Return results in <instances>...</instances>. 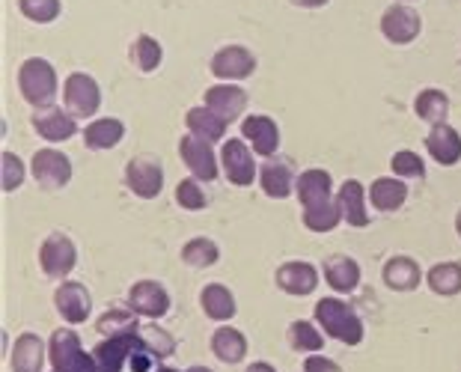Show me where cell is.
Segmentation results:
<instances>
[{
	"label": "cell",
	"instance_id": "277c9868",
	"mask_svg": "<svg viewBox=\"0 0 461 372\" xmlns=\"http://www.w3.org/2000/svg\"><path fill=\"white\" fill-rule=\"evenodd\" d=\"M221 164H223V176H227L235 188H248V185L257 182V161H253V150H250L248 141H241V137H232V141L223 143Z\"/></svg>",
	"mask_w": 461,
	"mask_h": 372
},
{
	"label": "cell",
	"instance_id": "6da1fadb",
	"mask_svg": "<svg viewBox=\"0 0 461 372\" xmlns=\"http://www.w3.org/2000/svg\"><path fill=\"white\" fill-rule=\"evenodd\" d=\"M312 316L321 325V331L330 337L342 342V346H360L363 342V319L357 316L355 310H351L348 301L342 298H321L316 310H312Z\"/></svg>",
	"mask_w": 461,
	"mask_h": 372
},
{
	"label": "cell",
	"instance_id": "484cf974",
	"mask_svg": "<svg viewBox=\"0 0 461 372\" xmlns=\"http://www.w3.org/2000/svg\"><path fill=\"white\" fill-rule=\"evenodd\" d=\"M212 351L221 364H230V367L241 364V360L248 358V337H244L239 328L223 325L212 334Z\"/></svg>",
	"mask_w": 461,
	"mask_h": 372
},
{
	"label": "cell",
	"instance_id": "d4e9b609",
	"mask_svg": "<svg viewBox=\"0 0 461 372\" xmlns=\"http://www.w3.org/2000/svg\"><path fill=\"white\" fill-rule=\"evenodd\" d=\"M408 200V185L399 176H381L369 185V203L375 205V212H396Z\"/></svg>",
	"mask_w": 461,
	"mask_h": 372
},
{
	"label": "cell",
	"instance_id": "7dc6e473",
	"mask_svg": "<svg viewBox=\"0 0 461 372\" xmlns=\"http://www.w3.org/2000/svg\"><path fill=\"white\" fill-rule=\"evenodd\" d=\"M456 230H458V239H461V209H458V214H456Z\"/></svg>",
	"mask_w": 461,
	"mask_h": 372
},
{
	"label": "cell",
	"instance_id": "9a60e30c",
	"mask_svg": "<svg viewBox=\"0 0 461 372\" xmlns=\"http://www.w3.org/2000/svg\"><path fill=\"white\" fill-rule=\"evenodd\" d=\"M203 104L209 107L212 113H218L223 122H235L239 116L248 111V93L241 86H230V84H218L209 86L203 95Z\"/></svg>",
	"mask_w": 461,
	"mask_h": 372
},
{
	"label": "cell",
	"instance_id": "4dcf8cb0",
	"mask_svg": "<svg viewBox=\"0 0 461 372\" xmlns=\"http://www.w3.org/2000/svg\"><path fill=\"white\" fill-rule=\"evenodd\" d=\"M185 125H188L191 134H197L209 143H218V141H223V134H227V122H223L218 113H212L205 104L191 107L188 116H185Z\"/></svg>",
	"mask_w": 461,
	"mask_h": 372
},
{
	"label": "cell",
	"instance_id": "cb8c5ba5",
	"mask_svg": "<svg viewBox=\"0 0 461 372\" xmlns=\"http://www.w3.org/2000/svg\"><path fill=\"white\" fill-rule=\"evenodd\" d=\"M337 200H339V209H342V221L348 227L363 230L369 227V209H366V200H363V185L357 179H348L342 182V188L337 191Z\"/></svg>",
	"mask_w": 461,
	"mask_h": 372
},
{
	"label": "cell",
	"instance_id": "7bdbcfd3",
	"mask_svg": "<svg viewBox=\"0 0 461 372\" xmlns=\"http://www.w3.org/2000/svg\"><path fill=\"white\" fill-rule=\"evenodd\" d=\"M303 372H342V367L325 355H307V360H303Z\"/></svg>",
	"mask_w": 461,
	"mask_h": 372
},
{
	"label": "cell",
	"instance_id": "681fc988",
	"mask_svg": "<svg viewBox=\"0 0 461 372\" xmlns=\"http://www.w3.org/2000/svg\"><path fill=\"white\" fill-rule=\"evenodd\" d=\"M155 372H179V369H173V367H158Z\"/></svg>",
	"mask_w": 461,
	"mask_h": 372
},
{
	"label": "cell",
	"instance_id": "1f68e13d",
	"mask_svg": "<svg viewBox=\"0 0 461 372\" xmlns=\"http://www.w3.org/2000/svg\"><path fill=\"white\" fill-rule=\"evenodd\" d=\"M414 113L429 125H444L449 113V99L447 93H440L438 86H429L414 99Z\"/></svg>",
	"mask_w": 461,
	"mask_h": 372
},
{
	"label": "cell",
	"instance_id": "60d3db41",
	"mask_svg": "<svg viewBox=\"0 0 461 372\" xmlns=\"http://www.w3.org/2000/svg\"><path fill=\"white\" fill-rule=\"evenodd\" d=\"M176 203L188 212H203L205 209V194L200 188V179H182L176 185Z\"/></svg>",
	"mask_w": 461,
	"mask_h": 372
},
{
	"label": "cell",
	"instance_id": "ac0fdd59",
	"mask_svg": "<svg viewBox=\"0 0 461 372\" xmlns=\"http://www.w3.org/2000/svg\"><path fill=\"white\" fill-rule=\"evenodd\" d=\"M33 129L48 143H66L77 134V122L68 111H57V107H45V111L33 113Z\"/></svg>",
	"mask_w": 461,
	"mask_h": 372
},
{
	"label": "cell",
	"instance_id": "9c48e42d",
	"mask_svg": "<svg viewBox=\"0 0 461 372\" xmlns=\"http://www.w3.org/2000/svg\"><path fill=\"white\" fill-rule=\"evenodd\" d=\"M54 307L66 319V325H81V322L90 319V310H93L90 289L77 280H66L54 292Z\"/></svg>",
	"mask_w": 461,
	"mask_h": 372
},
{
	"label": "cell",
	"instance_id": "74e56055",
	"mask_svg": "<svg viewBox=\"0 0 461 372\" xmlns=\"http://www.w3.org/2000/svg\"><path fill=\"white\" fill-rule=\"evenodd\" d=\"M18 9H22V15L27 22L33 24H51L57 22V15H60V0H18Z\"/></svg>",
	"mask_w": 461,
	"mask_h": 372
},
{
	"label": "cell",
	"instance_id": "7a4b0ae2",
	"mask_svg": "<svg viewBox=\"0 0 461 372\" xmlns=\"http://www.w3.org/2000/svg\"><path fill=\"white\" fill-rule=\"evenodd\" d=\"M57 86L60 84H57L54 66L42 60V57H31L18 68V90H22L24 102L36 107V111L51 107V102L57 99Z\"/></svg>",
	"mask_w": 461,
	"mask_h": 372
},
{
	"label": "cell",
	"instance_id": "603a6c76",
	"mask_svg": "<svg viewBox=\"0 0 461 372\" xmlns=\"http://www.w3.org/2000/svg\"><path fill=\"white\" fill-rule=\"evenodd\" d=\"M84 355H86V351L81 346V337H77L72 328H57L51 334V340H48V360H51L54 369L72 367Z\"/></svg>",
	"mask_w": 461,
	"mask_h": 372
},
{
	"label": "cell",
	"instance_id": "ffe728a7",
	"mask_svg": "<svg viewBox=\"0 0 461 372\" xmlns=\"http://www.w3.org/2000/svg\"><path fill=\"white\" fill-rule=\"evenodd\" d=\"M426 150L440 168H456L461 161V134L453 125H431V132L426 134Z\"/></svg>",
	"mask_w": 461,
	"mask_h": 372
},
{
	"label": "cell",
	"instance_id": "f907efd6",
	"mask_svg": "<svg viewBox=\"0 0 461 372\" xmlns=\"http://www.w3.org/2000/svg\"><path fill=\"white\" fill-rule=\"evenodd\" d=\"M399 4H414V0H399Z\"/></svg>",
	"mask_w": 461,
	"mask_h": 372
},
{
	"label": "cell",
	"instance_id": "7c38bea8",
	"mask_svg": "<svg viewBox=\"0 0 461 372\" xmlns=\"http://www.w3.org/2000/svg\"><path fill=\"white\" fill-rule=\"evenodd\" d=\"M257 72V57L244 45H227L212 57V75L221 81H244Z\"/></svg>",
	"mask_w": 461,
	"mask_h": 372
},
{
	"label": "cell",
	"instance_id": "44dd1931",
	"mask_svg": "<svg viewBox=\"0 0 461 372\" xmlns=\"http://www.w3.org/2000/svg\"><path fill=\"white\" fill-rule=\"evenodd\" d=\"M325 280L333 292H339V295H346V292H355L360 286V266L357 259L346 257V253H333V257L325 259Z\"/></svg>",
	"mask_w": 461,
	"mask_h": 372
},
{
	"label": "cell",
	"instance_id": "8fae6325",
	"mask_svg": "<svg viewBox=\"0 0 461 372\" xmlns=\"http://www.w3.org/2000/svg\"><path fill=\"white\" fill-rule=\"evenodd\" d=\"M129 310H134L143 319H161L170 313V295L161 283L155 280H137L129 289Z\"/></svg>",
	"mask_w": 461,
	"mask_h": 372
},
{
	"label": "cell",
	"instance_id": "52a82bcc",
	"mask_svg": "<svg viewBox=\"0 0 461 372\" xmlns=\"http://www.w3.org/2000/svg\"><path fill=\"white\" fill-rule=\"evenodd\" d=\"M31 173L42 191H60L72 179V161L57 150H39L31 159Z\"/></svg>",
	"mask_w": 461,
	"mask_h": 372
},
{
	"label": "cell",
	"instance_id": "f35d334b",
	"mask_svg": "<svg viewBox=\"0 0 461 372\" xmlns=\"http://www.w3.org/2000/svg\"><path fill=\"white\" fill-rule=\"evenodd\" d=\"M390 170H393L399 179H423L426 176V164L417 152L411 150H399L393 159H390Z\"/></svg>",
	"mask_w": 461,
	"mask_h": 372
},
{
	"label": "cell",
	"instance_id": "d6986e66",
	"mask_svg": "<svg viewBox=\"0 0 461 372\" xmlns=\"http://www.w3.org/2000/svg\"><path fill=\"white\" fill-rule=\"evenodd\" d=\"M295 191H298V200L303 205V212L316 209V205H325L330 200H337V197H333V179H330V173L328 170H319V168L303 170L298 176V182H295Z\"/></svg>",
	"mask_w": 461,
	"mask_h": 372
},
{
	"label": "cell",
	"instance_id": "4316f807",
	"mask_svg": "<svg viewBox=\"0 0 461 372\" xmlns=\"http://www.w3.org/2000/svg\"><path fill=\"white\" fill-rule=\"evenodd\" d=\"M381 277L393 292H414L420 286V280H423V271L411 257H393L384 262V271H381Z\"/></svg>",
	"mask_w": 461,
	"mask_h": 372
},
{
	"label": "cell",
	"instance_id": "2e32d148",
	"mask_svg": "<svg viewBox=\"0 0 461 372\" xmlns=\"http://www.w3.org/2000/svg\"><path fill=\"white\" fill-rule=\"evenodd\" d=\"M295 170H292V161L286 159H265L259 168V188L271 200H286L295 191Z\"/></svg>",
	"mask_w": 461,
	"mask_h": 372
},
{
	"label": "cell",
	"instance_id": "f1b7e54d",
	"mask_svg": "<svg viewBox=\"0 0 461 372\" xmlns=\"http://www.w3.org/2000/svg\"><path fill=\"white\" fill-rule=\"evenodd\" d=\"M125 137V125L122 120H113V116H102V120H93L84 129V146L86 150H113L116 143H122Z\"/></svg>",
	"mask_w": 461,
	"mask_h": 372
},
{
	"label": "cell",
	"instance_id": "d590c367",
	"mask_svg": "<svg viewBox=\"0 0 461 372\" xmlns=\"http://www.w3.org/2000/svg\"><path fill=\"white\" fill-rule=\"evenodd\" d=\"M218 259H221L218 241L203 239V236L185 241V248H182V262H185V266H191V268H209Z\"/></svg>",
	"mask_w": 461,
	"mask_h": 372
},
{
	"label": "cell",
	"instance_id": "f6af8a7d",
	"mask_svg": "<svg viewBox=\"0 0 461 372\" xmlns=\"http://www.w3.org/2000/svg\"><path fill=\"white\" fill-rule=\"evenodd\" d=\"M289 4H295V6H303V9H319V6L330 4V0H289Z\"/></svg>",
	"mask_w": 461,
	"mask_h": 372
},
{
	"label": "cell",
	"instance_id": "4fadbf2b",
	"mask_svg": "<svg viewBox=\"0 0 461 372\" xmlns=\"http://www.w3.org/2000/svg\"><path fill=\"white\" fill-rule=\"evenodd\" d=\"M241 134L244 141L250 143V150L259 155V159H274L280 150V129L271 116H262V113H253V116H244L241 122Z\"/></svg>",
	"mask_w": 461,
	"mask_h": 372
},
{
	"label": "cell",
	"instance_id": "7402d4cb",
	"mask_svg": "<svg viewBox=\"0 0 461 372\" xmlns=\"http://www.w3.org/2000/svg\"><path fill=\"white\" fill-rule=\"evenodd\" d=\"M48 358V342H42V337L36 334H22L13 346V372H42V364Z\"/></svg>",
	"mask_w": 461,
	"mask_h": 372
},
{
	"label": "cell",
	"instance_id": "83f0119b",
	"mask_svg": "<svg viewBox=\"0 0 461 372\" xmlns=\"http://www.w3.org/2000/svg\"><path fill=\"white\" fill-rule=\"evenodd\" d=\"M200 307L212 322H230L235 313H239L235 295L223 283H209V286L200 292Z\"/></svg>",
	"mask_w": 461,
	"mask_h": 372
},
{
	"label": "cell",
	"instance_id": "5b68a950",
	"mask_svg": "<svg viewBox=\"0 0 461 372\" xmlns=\"http://www.w3.org/2000/svg\"><path fill=\"white\" fill-rule=\"evenodd\" d=\"M39 266L48 277H68L77 266V248L66 232H51L39 248Z\"/></svg>",
	"mask_w": 461,
	"mask_h": 372
},
{
	"label": "cell",
	"instance_id": "ab89813d",
	"mask_svg": "<svg viewBox=\"0 0 461 372\" xmlns=\"http://www.w3.org/2000/svg\"><path fill=\"white\" fill-rule=\"evenodd\" d=\"M0 182H4L6 194H13L15 188H22L24 185V164L15 152H9V150L0 155Z\"/></svg>",
	"mask_w": 461,
	"mask_h": 372
},
{
	"label": "cell",
	"instance_id": "d6a6232c",
	"mask_svg": "<svg viewBox=\"0 0 461 372\" xmlns=\"http://www.w3.org/2000/svg\"><path fill=\"white\" fill-rule=\"evenodd\" d=\"M286 340H289V349L301 351V355H319V349L325 346V337L321 331L312 325L307 319H295L286 331Z\"/></svg>",
	"mask_w": 461,
	"mask_h": 372
},
{
	"label": "cell",
	"instance_id": "8992f818",
	"mask_svg": "<svg viewBox=\"0 0 461 372\" xmlns=\"http://www.w3.org/2000/svg\"><path fill=\"white\" fill-rule=\"evenodd\" d=\"M179 155H182V161H185V168L191 170L194 179H200V182H214L218 179V155H214L212 150V143L209 141H203V137L197 134H185L182 141H179Z\"/></svg>",
	"mask_w": 461,
	"mask_h": 372
},
{
	"label": "cell",
	"instance_id": "8d00e7d4",
	"mask_svg": "<svg viewBox=\"0 0 461 372\" xmlns=\"http://www.w3.org/2000/svg\"><path fill=\"white\" fill-rule=\"evenodd\" d=\"M339 221H342L339 200H330L325 205H316V209L303 212V227L312 230V232H330V230H337Z\"/></svg>",
	"mask_w": 461,
	"mask_h": 372
},
{
	"label": "cell",
	"instance_id": "3957f363",
	"mask_svg": "<svg viewBox=\"0 0 461 372\" xmlns=\"http://www.w3.org/2000/svg\"><path fill=\"white\" fill-rule=\"evenodd\" d=\"M63 107L75 120H90V116L102 107V90L95 77L84 72H72L63 84Z\"/></svg>",
	"mask_w": 461,
	"mask_h": 372
},
{
	"label": "cell",
	"instance_id": "5bb4252c",
	"mask_svg": "<svg viewBox=\"0 0 461 372\" xmlns=\"http://www.w3.org/2000/svg\"><path fill=\"white\" fill-rule=\"evenodd\" d=\"M143 337L140 334H129V337H104L99 346L93 349V358L99 364V372H122V367L129 364L134 349L140 346Z\"/></svg>",
	"mask_w": 461,
	"mask_h": 372
},
{
	"label": "cell",
	"instance_id": "b9f144b4",
	"mask_svg": "<svg viewBox=\"0 0 461 372\" xmlns=\"http://www.w3.org/2000/svg\"><path fill=\"white\" fill-rule=\"evenodd\" d=\"M143 342L149 346L155 355L158 358H170L173 351H176V340L167 334V331H161V328H155V325H149V328H143Z\"/></svg>",
	"mask_w": 461,
	"mask_h": 372
},
{
	"label": "cell",
	"instance_id": "836d02e7",
	"mask_svg": "<svg viewBox=\"0 0 461 372\" xmlns=\"http://www.w3.org/2000/svg\"><path fill=\"white\" fill-rule=\"evenodd\" d=\"M102 337H129L140 334V322H137L134 310H107L104 316L95 322Z\"/></svg>",
	"mask_w": 461,
	"mask_h": 372
},
{
	"label": "cell",
	"instance_id": "ba28073f",
	"mask_svg": "<svg viewBox=\"0 0 461 372\" xmlns=\"http://www.w3.org/2000/svg\"><path fill=\"white\" fill-rule=\"evenodd\" d=\"M125 185L134 197L155 200L164 188V168L155 159H131L125 168Z\"/></svg>",
	"mask_w": 461,
	"mask_h": 372
},
{
	"label": "cell",
	"instance_id": "bcb514c9",
	"mask_svg": "<svg viewBox=\"0 0 461 372\" xmlns=\"http://www.w3.org/2000/svg\"><path fill=\"white\" fill-rule=\"evenodd\" d=\"M244 372H277L271 364H265V360H257V364H250Z\"/></svg>",
	"mask_w": 461,
	"mask_h": 372
},
{
	"label": "cell",
	"instance_id": "c3c4849f",
	"mask_svg": "<svg viewBox=\"0 0 461 372\" xmlns=\"http://www.w3.org/2000/svg\"><path fill=\"white\" fill-rule=\"evenodd\" d=\"M188 372H214V369H209V367H191Z\"/></svg>",
	"mask_w": 461,
	"mask_h": 372
},
{
	"label": "cell",
	"instance_id": "e0dca14e",
	"mask_svg": "<svg viewBox=\"0 0 461 372\" xmlns=\"http://www.w3.org/2000/svg\"><path fill=\"white\" fill-rule=\"evenodd\" d=\"M274 280H277V286L286 292V295H312L319 286V268L312 266V262H283L274 274Z\"/></svg>",
	"mask_w": 461,
	"mask_h": 372
},
{
	"label": "cell",
	"instance_id": "30bf717a",
	"mask_svg": "<svg viewBox=\"0 0 461 372\" xmlns=\"http://www.w3.org/2000/svg\"><path fill=\"white\" fill-rule=\"evenodd\" d=\"M420 31H423V22H420V15L405 4L387 6L384 15H381V33L393 45H411L420 36Z\"/></svg>",
	"mask_w": 461,
	"mask_h": 372
},
{
	"label": "cell",
	"instance_id": "f546056e",
	"mask_svg": "<svg viewBox=\"0 0 461 372\" xmlns=\"http://www.w3.org/2000/svg\"><path fill=\"white\" fill-rule=\"evenodd\" d=\"M429 289L440 298L461 295V262H438L426 274Z\"/></svg>",
	"mask_w": 461,
	"mask_h": 372
},
{
	"label": "cell",
	"instance_id": "ee69618b",
	"mask_svg": "<svg viewBox=\"0 0 461 372\" xmlns=\"http://www.w3.org/2000/svg\"><path fill=\"white\" fill-rule=\"evenodd\" d=\"M51 372H99V364H95L93 355H84L81 360H77V364L63 367V369H51Z\"/></svg>",
	"mask_w": 461,
	"mask_h": 372
},
{
	"label": "cell",
	"instance_id": "e575fe53",
	"mask_svg": "<svg viewBox=\"0 0 461 372\" xmlns=\"http://www.w3.org/2000/svg\"><path fill=\"white\" fill-rule=\"evenodd\" d=\"M131 63H134V68L137 72H143V75H149V72H155V68L161 66V60H164V51H161V45L155 42L152 36H137L134 42H131Z\"/></svg>",
	"mask_w": 461,
	"mask_h": 372
}]
</instances>
